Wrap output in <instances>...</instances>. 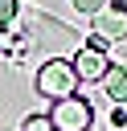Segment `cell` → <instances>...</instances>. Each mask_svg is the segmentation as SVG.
I'll use <instances>...</instances> for the list:
<instances>
[{"mask_svg": "<svg viewBox=\"0 0 127 131\" xmlns=\"http://www.w3.org/2000/svg\"><path fill=\"white\" fill-rule=\"evenodd\" d=\"M78 90V74H74V66L70 61H61V57H53V61H45L41 70H37V94L41 98H70Z\"/></svg>", "mask_w": 127, "mask_h": 131, "instance_id": "6da1fadb", "label": "cell"}, {"mask_svg": "<svg viewBox=\"0 0 127 131\" xmlns=\"http://www.w3.org/2000/svg\"><path fill=\"white\" fill-rule=\"evenodd\" d=\"M49 123H53V131H90L94 111H90L86 98L70 94V98H57V102L49 106Z\"/></svg>", "mask_w": 127, "mask_h": 131, "instance_id": "7a4b0ae2", "label": "cell"}, {"mask_svg": "<svg viewBox=\"0 0 127 131\" xmlns=\"http://www.w3.org/2000/svg\"><path fill=\"white\" fill-rule=\"evenodd\" d=\"M74 74H78V82H98V78H107V70H111V61H107V49H102V41L94 37L90 45H82L78 53H74Z\"/></svg>", "mask_w": 127, "mask_h": 131, "instance_id": "3957f363", "label": "cell"}, {"mask_svg": "<svg viewBox=\"0 0 127 131\" xmlns=\"http://www.w3.org/2000/svg\"><path fill=\"white\" fill-rule=\"evenodd\" d=\"M94 37L102 41V49L111 45V41H123L127 37V12L123 8H102V12H94Z\"/></svg>", "mask_w": 127, "mask_h": 131, "instance_id": "277c9868", "label": "cell"}, {"mask_svg": "<svg viewBox=\"0 0 127 131\" xmlns=\"http://www.w3.org/2000/svg\"><path fill=\"white\" fill-rule=\"evenodd\" d=\"M102 86H107V94L115 102H127V66H111L107 78H102Z\"/></svg>", "mask_w": 127, "mask_h": 131, "instance_id": "5b68a950", "label": "cell"}, {"mask_svg": "<svg viewBox=\"0 0 127 131\" xmlns=\"http://www.w3.org/2000/svg\"><path fill=\"white\" fill-rule=\"evenodd\" d=\"M25 131H53V123H49V115H29Z\"/></svg>", "mask_w": 127, "mask_h": 131, "instance_id": "8992f818", "label": "cell"}, {"mask_svg": "<svg viewBox=\"0 0 127 131\" xmlns=\"http://www.w3.org/2000/svg\"><path fill=\"white\" fill-rule=\"evenodd\" d=\"M74 8H78V12H86V16H94V12H102V8H107V0H74Z\"/></svg>", "mask_w": 127, "mask_h": 131, "instance_id": "52a82bcc", "label": "cell"}, {"mask_svg": "<svg viewBox=\"0 0 127 131\" xmlns=\"http://www.w3.org/2000/svg\"><path fill=\"white\" fill-rule=\"evenodd\" d=\"M16 16V0H0V25H8Z\"/></svg>", "mask_w": 127, "mask_h": 131, "instance_id": "ba28073f", "label": "cell"}, {"mask_svg": "<svg viewBox=\"0 0 127 131\" xmlns=\"http://www.w3.org/2000/svg\"><path fill=\"white\" fill-rule=\"evenodd\" d=\"M119 8H123V12H127V0H119Z\"/></svg>", "mask_w": 127, "mask_h": 131, "instance_id": "9c48e42d", "label": "cell"}]
</instances>
